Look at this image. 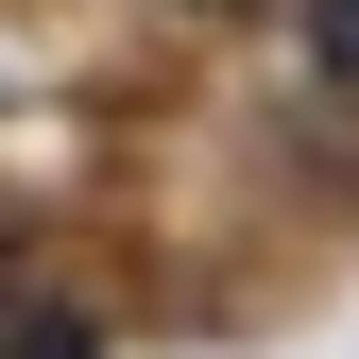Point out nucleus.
Listing matches in <instances>:
<instances>
[{
  "label": "nucleus",
  "instance_id": "f257e3e1",
  "mask_svg": "<svg viewBox=\"0 0 359 359\" xmlns=\"http://www.w3.org/2000/svg\"><path fill=\"white\" fill-rule=\"evenodd\" d=\"M0 359H69V308L18 274V257H0Z\"/></svg>",
  "mask_w": 359,
  "mask_h": 359
},
{
  "label": "nucleus",
  "instance_id": "f03ea898",
  "mask_svg": "<svg viewBox=\"0 0 359 359\" xmlns=\"http://www.w3.org/2000/svg\"><path fill=\"white\" fill-rule=\"evenodd\" d=\"M308 52H325V69L359 86V0H308Z\"/></svg>",
  "mask_w": 359,
  "mask_h": 359
},
{
  "label": "nucleus",
  "instance_id": "7ed1b4c3",
  "mask_svg": "<svg viewBox=\"0 0 359 359\" xmlns=\"http://www.w3.org/2000/svg\"><path fill=\"white\" fill-rule=\"evenodd\" d=\"M205 18H240V0H205Z\"/></svg>",
  "mask_w": 359,
  "mask_h": 359
},
{
  "label": "nucleus",
  "instance_id": "20e7f679",
  "mask_svg": "<svg viewBox=\"0 0 359 359\" xmlns=\"http://www.w3.org/2000/svg\"><path fill=\"white\" fill-rule=\"evenodd\" d=\"M69 359H86V342H69Z\"/></svg>",
  "mask_w": 359,
  "mask_h": 359
}]
</instances>
